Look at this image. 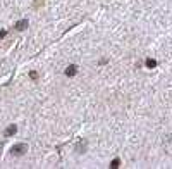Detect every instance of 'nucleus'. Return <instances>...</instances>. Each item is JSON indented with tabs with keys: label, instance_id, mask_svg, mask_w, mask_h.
I'll use <instances>...</instances> for the list:
<instances>
[{
	"label": "nucleus",
	"instance_id": "nucleus-1",
	"mask_svg": "<svg viewBox=\"0 0 172 169\" xmlns=\"http://www.w3.org/2000/svg\"><path fill=\"white\" fill-rule=\"evenodd\" d=\"M26 150H28V145H26V143H17V145H14V147L10 148L12 155H17V157H19V155H22Z\"/></svg>",
	"mask_w": 172,
	"mask_h": 169
},
{
	"label": "nucleus",
	"instance_id": "nucleus-2",
	"mask_svg": "<svg viewBox=\"0 0 172 169\" xmlns=\"http://www.w3.org/2000/svg\"><path fill=\"white\" fill-rule=\"evenodd\" d=\"M28 24H29L28 19H21V21L16 22V29H17V31H22L24 28H28Z\"/></svg>",
	"mask_w": 172,
	"mask_h": 169
},
{
	"label": "nucleus",
	"instance_id": "nucleus-3",
	"mask_svg": "<svg viewBox=\"0 0 172 169\" xmlns=\"http://www.w3.org/2000/svg\"><path fill=\"white\" fill-rule=\"evenodd\" d=\"M17 133V126L16 124H10V126L5 129V136H12V135H16Z\"/></svg>",
	"mask_w": 172,
	"mask_h": 169
},
{
	"label": "nucleus",
	"instance_id": "nucleus-4",
	"mask_svg": "<svg viewBox=\"0 0 172 169\" xmlns=\"http://www.w3.org/2000/svg\"><path fill=\"white\" fill-rule=\"evenodd\" d=\"M76 73H77V67H76L74 64H71L67 69H66V76H74Z\"/></svg>",
	"mask_w": 172,
	"mask_h": 169
},
{
	"label": "nucleus",
	"instance_id": "nucleus-5",
	"mask_svg": "<svg viewBox=\"0 0 172 169\" xmlns=\"http://www.w3.org/2000/svg\"><path fill=\"white\" fill-rule=\"evenodd\" d=\"M146 66H148V67H155V66H157V62H155L153 59H148V61H146Z\"/></svg>",
	"mask_w": 172,
	"mask_h": 169
},
{
	"label": "nucleus",
	"instance_id": "nucleus-6",
	"mask_svg": "<svg viewBox=\"0 0 172 169\" xmlns=\"http://www.w3.org/2000/svg\"><path fill=\"white\" fill-rule=\"evenodd\" d=\"M110 168H119V159H114V161H112V166H110Z\"/></svg>",
	"mask_w": 172,
	"mask_h": 169
},
{
	"label": "nucleus",
	"instance_id": "nucleus-7",
	"mask_svg": "<svg viewBox=\"0 0 172 169\" xmlns=\"http://www.w3.org/2000/svg\"><path fill=\"white\" fill-rule=\"evenodd\" d=\"M5 35H7V31H5V29H4V31H0V38H4Z\"/></svg>",
	"mask_w": 172,
	"mask_h": 169
}]
</instances>
